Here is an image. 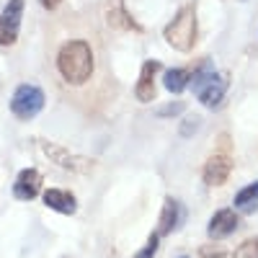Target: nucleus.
<instances>
[{"label":"nucleus","mask_w":258,"mask_h":258,"mask_svg":"<svg viewBox=\"0 0 258 258\" xmlns=\"http://www.w3.org/2000/svg\"><path fill=\"white\" fill-rule=\"evenodd\" d=\"M93 47L85 39L64 41L57 52V70L68 85H85L93 75Z\"/></svg>","instance_id":"1"},{"label":"nucleus","mask_w":258,"mask_h":258,"mask_svg":"<svg viewBox=\"0 0 258 258\" xmlns=\"http://www.w3.org/2000/svg\"><path fill=\"white\" fill-rule=\"evenodd\" d=\"M227 80H230L227 73L214 70L209 59H202V64L194 68V73H191L194 96H197L207 109H217L225 98V93H227V85H230Z\"/></svg>","instance_id":"2"},{"label":"nucleus","mask_w":258,"mask_h":258,"mask_svg":"<svg viewBox=\"0 0 258 258\" xmlns=\"http://www.w3.org/2000/svg\"><path fill=\"white\" fill-rule=\"evenodd\" d=\"M163 36L168 41V47H173L176 52H191L197 47V36H199V16L197 6L186 3L178 8V13L170 18V24L163 29Z\"/></svg>","instance_id":"3"},{"label":"nucleus","mask_w":258,"mask_h":258,"mask_svg":"<svg viewBox=\"0 0 258 258\" xmlns=\"http://www.w3.org/2000/svg\"><path fill=\"white\" fill-rule=\"evenodd\" d=\"M44 103H47V96H44V91H41L39 85L21 83L16 88V93L11 96V111L21 121H31V119H36L41 114Z\"/></svg>","instance_id":"4"},{"label":"nucleus","mask_w":258,"mask_h":258,"mask_svg":"<svg viewBox=\"0 0 258 258\" xmlns=\"http://www.w3.org/2000/svg\"><path fill=\"white\" fill-rule=\"evenodd\" d=\"M41 153H44L54 165H59L62 170L68 173H78V176H85V173H93L96 170V160L93 158H85V155H78V153H70L64 145H57V142H47L41 140Z\"/></svg>","instance_id":"5"},{"label":"nucleus","mask_w":258,"mask_h":258,"mask_svg":"<svg viewBox=\"0 0 258 258\" xmlns=\"http://www.w3.org/2000/svg\"><path fill=\"white\" fill-rule=\"evenodd\" d=\"M230 173H232V155L230 153H220V150L214 155H209L207 163H204V168H202V178L212 188L225 186L227 178H230Z\"/></svg>","instance_id":"6"},{"label":"nucleus","mask_w":258,"mask_h":258,"mask_svg":"<svg viewBox=\"0 0 258 258\" xmlns=\"http://www.w3.org/2000/svg\"><path fill=\"white\" fill-rule=\"evenodd\" d=\"M21 16H24V0H8L3 16H0V47H11L18 41Z\"/></svg>","instance_id":"7"},{"label":"nucleus","mask_w":258,"mask_h":258,"mask_svg":"<svg viewBox=\"0 0 258 258\" xmlns=\"http://www.w3.org/2000/svg\"><path fill=\"white\" fill-rule=\"evenodd\" d=\"M103 18H106V24L116 31H135V34L142 31V26L135 21V16L126 11L124 0H106L103 3Z\"/></svg>","instance_id":"8"},{"label":"nucleus","mask_w":258,"mask_h":258,"mask_svg":"<svg viewBox=\"0 0 258 258\" xmlns=\"http://www.w3.org/2000/svg\"><path fill=\"white\" fill-rule=\"evenodd\" d=\"M163 70V64L158 59H145L142 70H140V80L135 85V96L140 103H153L158 96V85H155V73Z\"/></svg>","instance_id":"9"},{"label":"nucleus","mask_w":258,"mask_h":258,"mask_svg":"<svg viewBox=\"0 0 258 258\" xmlns=\"http://www.w3.org/2000/svg\"><path fill=\"white\" fill-rule=\"evenodd\" d=\"M238 225H240V217L235 209H217L207 225V235L212 240H225L238 230Z\"/></svg>","instance_id":"10"},{"label":"nucleus","mask_w":258,"mask_h":258,"mask_svg":"<svg viewBox=\"0 0 258 258\" xmlns=\"http://www.w3.org/2000/svg\"><path fill=\"white\" fill-rule=\"evenodd\" d=\"M41 194V173L36 168H24L21 173L16 176L13 183V197L21 202H31Z\"/></svg>","instance_id":"11"},{"label":"nucleus","mask_w":258,"mask_h":258,"mask_svg":"<svg viewBox=\"0 0 258 258\" xmlns=\"http://www.w3.org/2000/svg\"><path fill=\"white\" fill-rule=\"evenodd\" d=\"M183 207L178 199L173 197H165L163 202V212H160V220H158V235H170L173 230H178L183 225Z\"/></svg>","instance_id":"12"},{"label":"nucleus","mask_w":258,"mask_h":258,"mask_svg":"<svg viewBox=\"0 0 258 258\" xmlns=\"http://www.w3.org/2000/svg\"><path fill=\"white\" fill-rule=\"evenodd\" d=\"M41 199H44V207H49L52 212H59V214H75L78 212V199L64 188H47L41 194Z\"/></svg>","instance_id":"13"},{"label":"nucleus","mask_w":258,"mask_h":258,"mask_svg":"<svg viewBox=\"0 0 258 258\" xmlns=\"http://www.w3.org/2000/svg\"><path fill=\"white\" fill-rule=\"evenodd\" d=\"M232 204H235V209L243 212V214H253V212L258 209V181L243 186L238 194H235Z\"/></svg>","instance_id":"14"},{"label":"nucleus","mask_w":258,"mask_h":258,"mask_svg":"<svg viewBox=\"0 0 258 258\" xmlns=\"http://www.w3.org/2000/svg\"><path fill=\"white\" fill-rule=\"evenodd\" d=\"M191 83V73L186 68H170L163 73V85L168 93H183Z\"/></svg>","instance_id":"15"},{"label":"nucleus","mask_w":258,"mask_h":258,"mask_svg":"<svg viewBox=\"0 0 258 258\" xmlns=\"http://www.w3.org/2000/svg\"><path fill=\"white\" fill-rule=\"evenodd\" d=\"M235 258H258V235L243 240L238 245V250H235Z\"/></svg>","instance_id":"16"},{"label":"nucleus","mask_w":258,"mask_h":258,"mask_svg":"<svg viewBox=\"0 0 258 258\" xmlns=\"http://www.w3.org/2000/svg\"><path fill=\"white\" fill-rule=\"evenodd\" d=\"M158 243H160V235L153 232V235L147 238V243L142 245V250L135 253V258H155V253H158Z\"/></svg>","instance_id":"17"},{"label":"nucleus","mask_w":258,"mask_h":258,"mask_svg":"<svg viewBox=\"0 0 258 258\" xmlns=\"http://www.w3.org/2000/svg\"><path fill=\"white\" fill-rule=\"evenodd\" d=\"M199 126H202V116H194V114H191V116H186V119L181 121L178 132H181V137H191Z\"/></svg>","instance_id":"18"},{"label":"nucleus","mask_w":258,"mask_h":258,"mask_svg":"<svg viewBox=\"0 0 258 258\" xmlns=\"http://www.w3.org/2000/svg\"><path fill=\"white\" fill-rule=\"evenodd\" d=\"M186 111V103H181V101H173V103H168V106H163V109H158V116H176V114H183Z\"/></svg>","instance_id":"19"},{"label":"nucleus","mask_w":258,"mask_h":258,"mask_svg":"<svg viewBox=\"0 0 258 258\" xmlns=\"http://www.w3.org/2000/svg\"><path fill=\"white\" fill-rule=\"evenodd\" d=\"M199 255L202 258H227V250L220 248V245H202L199 248Z\"/></svg>","instance_id":"20"},{"label":"nucleus","mask_w":258,"mask_h":258,"mask_svg":"<svg viewBox=\"0 0 258 258\" xmlns=\"http://www.w3.org/2000/svg\"><path fill=\"white\" fill-rule=\"evenodd\" d=\"M59 3H62V0H41V6H44L47 11H54V8H59Z\"/></svg>","instance_id":"21"},{"label":"nucleus","mask_w":258,"mask_h":258,"mask_svg":"<svg viewBox=\"0 0 258 258\" xmlns=\"http://www.w3.org/2000/svg\"><path fill=\"white\" fill-rule=\"evenodd\" d=\"M178 258H191V255H178Z\"/></svg>","instance_id":"22"}]
</instances>
